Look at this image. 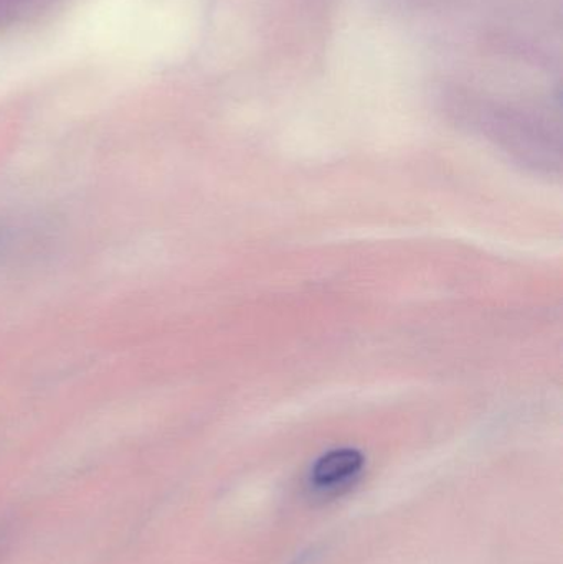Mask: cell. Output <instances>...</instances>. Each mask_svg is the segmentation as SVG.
<instances>
[{
    "label": "cell",
    "mask_w": 563,
    "mask_h": 564,
    "mask_svg": "<svg viewBox=\"0 0 563 564\" xmlns=\"http://www.w3.org/2000/svg\"><path fill=\"white\" fill-rule=\"evenodd\" d=\"M364 454L353 447L333 449L323 454L311 469V486L320 490H336L359 476L364 469Z\"/></svg>",
    "instance_id": "1"
}]
</instances>
